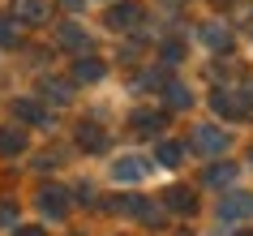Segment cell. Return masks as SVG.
Here are the masks:
<instances>
[{"mask_svg": "<svg viewBox=\"0 0 253 236\" xmlns=\"http://www.w3.org/2000/svg\"><path fill=\"white\" fill-rule=\"evenodd\" d=\"M163 103L172 107V112H189V107H193V91H189L180 78H168L163 82Z\"/></svg>", "mask_w": 253, "mask_h": 236, "instance_id": "30bf717a", "label": "cell"}, {"mask_svg": "<svg viewBox=\"0 0 253 236\" xmlns=\"http://www.w3.org/2000/svg\"><path fill=\"white\" fill-rule=\"evenodd\" d=\"M65 4H69V9H82V4H86V0H65Z\"/></svg>", "mask_w": 253, "mask_h": 236, "instance_id": "cb8c5ba5", "label": "cell"}, {"mask_svg": "<svg viewBox=\"0 0 253 236\" xmlns=\"http://www.w3.org/2000/svg\"><path fill=\"white\" fill-rule=\"evenodd\" d=\"M172 4H176V0H172Z\"/></svg>", "mask_w": 253, "mask_h": 236, "instance_id": "484cf974", "label": "cell"}, {"mask_svg": "<svg viewBox=\"0 0 253 236\" xmlns=\"http://www.w3.org/2000/svg\"><path fill=\"white\" fill-rule=\"evenodd\" d=\"M13 112L22 120H26V125H52V116H47V112H43L39 103H35V99H17L13 103Z\"/></svg>", "mask_w": 253, "mask_h": 236, "instance_id": "e0dca14e", "label": "cell"}, {"mask_svg": "<svg viewBox=\"0 0 253 236\" xmlns=\"http://www.w3.org/2000/svg\"><path fill=\"white\" fill-rule=\"evenodd\" d=\"M155 163H163V168H180V163H185V146L172 142V138H163V142L155 146Z\"/></svg>", "mask_w": 253, "mask_h": 236, "instance_id": "4fadbf2b", "label": "cell"}, {"mask_svg": "<svg viewBox=\"0 0 253 236\" xmlns=\"http://www.w3.org/2000/svg\"><path fill=\"white\" fill-rule=\"evenodd\" d=\"M159 56H163V65H180V56H185V43L180 39H168L159 47Z\"/></svg>", "mask_w": 253, "mask_h": 236, "instance_id": "44dd1931", "label": "cell"}, {"mask_svg": "<svg viewBox=\"0 0 253 236\" xmlns=\"http://www.w3.org/2000/svg\"><path fill=\"white\" fill-rule=\"evenodd\" d=\"M227 146H232V138L219 125H198L193 129V150H202V155H223Z\"/></svg>", "mask_w": 253, "mask_h": 236, "instance_id": "8992f818", "label": "cell"}, {"mask_svg": "<svg viewBox=\"0 0 253 236\" xmlns=\"http://www.w3.org/2000/svg\"><path fill=\"white\" fill-rule=\"evenodd\" d=\"M13 22L22 26H43L47 22V0H13Z\"/></svg>", "mask_w": 253, "mask_h": 236, "instance_id": "9c48e42d", "label": "cell"}, {"mask_svg": "<svg viewBox=\"0 0 253 236\" xmlns=\"http://www.w3.org/2000/svg\"><path fill=\"white\" fill-rule=\"evenodd\" d=\"M43 99H52V103H69V99H73V86H69V82H60V78H43Z\"/></svg>", "mask_w": 253, "mask_h": 236, "instance_id": "ac0fdd59", "label": "cell"}, {"mask_svg": "<svg viewBox=\"0 0 253 236\" xmlns=\"http://www.w3.org/2000/svg\"><path fill=\"white\" fill-rule=\"evenodd\" d=\"M142 22H146V9H142L137 0H120V4H112V9H107V26L120 30V35L137 30Z\"/></svg>", "mask_w": 253, "mask_h": 236, "instance_id": "277c9868", "label": "cell"}, {"mask_svg": "<svg viewBox=\"0 0 253 236\" xmlns=\"http://www.w3.org/2000/svg\"><path fill=\"white\" fill-rule=\"evenodd\" d=\"M236 176H240V168H236V163H211L202 181L211 185V189H227V185H236Z\"/></svg>", "mask_w": 253, "mask_h": 236, "instance_id": "7c38bea8", "label": "cell"}, {"mask_svg": "<svg viewBox=\"0 0 253 236\" xmlns=\"http://www.w3.org/2000/svg\"><path fill=\"white\" fill-rule=\"evenodd\" d=\"M103 73H107V65L94 60V56H82L78 65H73V82H99Z\"/></svg>", "mask_w": 253, "mask_h": 236, "instance_id": "2e32d148", "label": "cell"}, {"mask_svg": "<svg viewBox=\"0 0 253 236\" xmlns=\"http://www.w3.org/2000/svg\"><path fill=\"white\" fill-rule=\"evenodd\" d=\"M69 202H73V197H69V189H60V185H43L39 197H35L39 215H43V219H52V223L69 215Z\"/></svg>", "mask_w": 253, "mask_h": 236, "instance_id": "3957f363", "label": "cell"}, {"mask_svg": "<svg viewBox=\"0 0 253 236\" xmlns=\"http://www.w3.org/2000/svg\"><path fill=\"white\" fill-rule=\"evenodd\" d=\"M211 107L223 120H245L253 112V78L236 82V86H214L211 91Z\"/></svg>", "mask_w": 253, "mask_h": 236, "instance_id": "6da1fadb", "label": "cell"}, {"mask_svg": "<svg viewBox=\"0 0 253 236\" xmlns=\"http://www.w3.org/2000/svg\"><path fill=\"white\" fill-rule=\"evenodd\" d=\"M60 47H69V52H86V47H90V35H86L78 22H65V26H60Z\"/></svg>", "mask_w": 253, "mask_h": 236, "instance_id": "9a60e30c", "label": "cell"}, {"mask_svg": "<svg viewBox=\"0 0 253 236\" xmlns=\"http://www.w3.org/2000/svg\"><path fill=\"white\" fill-rule=\"evenodd\" d=\"M13 219H17V206H13V202H0V228L13 223Z\"/></svg>", "mask_w": 253, "mask_h": 236, "instance_id": "7402d4cb", "label": "cell"}, {"mask_svg": "<svg viewBox=\"0 0 253 236\" xmlns=\"http://www.w3.org/2000/svg\"><path fill=\"white\" fill-rule=\"evenodd\" d=\"M150 172H155V163L146 155H120L112 163V181L116 185H137V181H146Z\"/></svg>", "mask_w": 253, "mask_h": 236, "instance_id": "7a4b0ae2", "label": "cell"}, {"mask_svg": "<svg viewBox=\"0 0 253 236\" xmlns=\"http://www.w3.org/2000/svg\"><path fill=\"white\" fill-rule=\"evenodd\" d=\"M13 236H43V228H13Z\"/></svg>", "mask_w": 253, "mask_h": 236, "instance_id": "603a6c76", "label": "cell"}, {"mask_svg": "<svg viewBox=\"0 0 253 236\" xmlns=\"http://www.w3.org/2000/svg\"><path fill=\"white\" fill-rule=\"evenodd\" d=\"M78 146H82V150H107V133H103V125L82 120V125H78Z\"/></svg>", "mask_w": 253, "mask_h": 236, "instance_id": "8fae6325", "label": "cell"}, {"mask_svg": "<svg viewBox=\"0 0 253 236\" xmlns=\"http://www.w3.org/2000/svg\"><path fill=\"white\" fill-rule=\"evenodd\" d=\"M129 129L133 133H146V138H159L168 129V112H155V107H137L129 116Z\"/></svg>", "mask_w": 253, "mask_h": 236, "instance_id": "ba28073f", "label": "cell"}, {"mask_svg": "<svg viewBox=\"0 0 253 236\" xmlns=\"http://www.w3.org/2000/svg\"><path fill=\"white\" fill-rule=\"evenodd\" d=\"M253 219V193H223V202H219V223H245Z\"/></svg>", "mask_w": 253, "mask_h": 236, "instance_id": "5b68a950", "label": "cell"}, {"mask_svg": "<svg viewBox=\"0 0 253 236\" xmlns=\"http://www.w3.org/2000/svg\"><path fill=\"white\" fill-rule=\"evenodd\" d=\"M249 163H253V150H249Z\"/></svg>", "mask_w": 253, "mask_h": 236, "instance_id": "d4e9b609", "label": "cell"}, {"mask_svg": "<svg viewBox=\"0 0 253 236\" xmlns=\"http://www.w3.org/2000/svg\"><path fill=\"white\" fill-rule=\"evenodd\" d=\"M22 43V30H17L13 17H0V47H17Z\"/></svg>", "mask_w": 253, "mask_h": 236, "instance_id": "ffe728a7", "label": "cell"}, {"mask_svg": "<svg viewBox=\"0 0 253 236\" xmlns=\"http://www.w3.org/2000/svg\"><path fill=\"white\" fill-rule=\"evenodd\" d=\"M26 146H30L26 129H17V125H13V129H0V155H9V159H13V155H22Z\"/></svg>", "mask_w": 253, "mask_h": 236, "instance_id": "5bb4252c", "label": "cell"}, {"mask_svg": "<svg viewBox=\"0 0 253 236\" xmlns=\"http://www.w3.org/2000/svg\"><path fill=\"white\" fill-rule=\"evenodd\" d=\"M159 206H168L172 215H193L198 210V193L189 189V185H168L159 197Z\"/></svg>", "mask_w": 253, "mask_h": 236, "instance_id": "52a82bcc", "label": "cell"}, {"mask_svg": "<svg viewBox=\"0 0 253 236\" xmlns=\"http://www.w3.org/2000/svg\"><path fill=\"white\" fill-rule=\"evenodd\" d=\"M202 43L219 52V47H227V43H232V35H227L223 22H206V26H202Z\"/></svg>", "mask_w": 253, "mask_h": 236, "instance_id": "d6986e66", "label": "cell"}]
</instances>
